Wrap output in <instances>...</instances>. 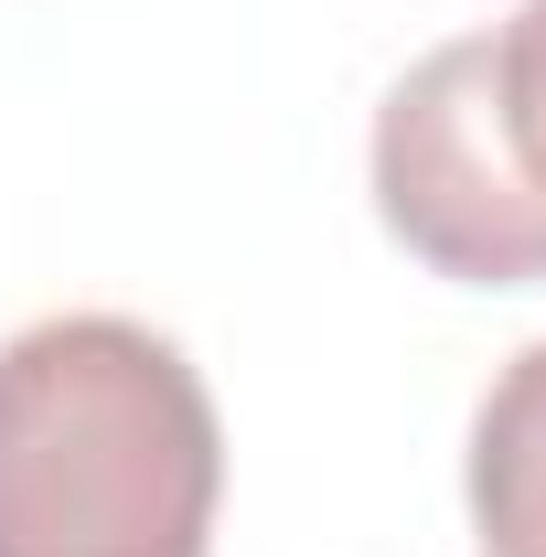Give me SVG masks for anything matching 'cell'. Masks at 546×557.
<instances>
[{"instance_id": "obj_4", "label": "cell", "mask_w": 546, "mask_h": 557, "mask_svg": "<svg viewBox=\"0 0 546 557\" xmlns=\"http://www.w3.org/2000/svg\"><path fill=\"white\" fill-rule=\"evenodd\" d=\"M482 119H493L504 183L546 247V0H525L504 33H482Z\"/></svg>"}, {"instance_id": "obj_1", "label": "cell", "mask_w": 546, "mask_h": 557, "mask_svg": "<svg viewBox=\"0 0 546 557\" xmlns=\"http://www.w3.org/2000/svg\"><path fill=\"white\" fill-rule=\"evenodd\" d=\"M225 429L172 333L54 311L0 344V557H214Z\"/></svg>"}, {"instance_id": "obj_2", "label": "cell", "mask_w": 546, "mask_h": 557, "mask_svg": "<svg viewBox=\"0 0 546 557\" xmlns=\"http://www.w3.org/2000/svg\"><path fill=\"white\" fill-rule=\"evenodd\" d=\"M375 214L418 269L461 278V289L546 278V247L514 205V183H504L493 119H482V33L408 65L397 97L375 108Z\"/></svg>"}, {"instance_id": "obj_3", "label": "cell", "mask_w": 546, "mask_h": 557, "mask_svg": "<svg viewBox=\"0 0 546 557\" xmlns=\"http://www.w3.org/2000/svg\"><path fill=\"white\" fill-rule=\"evenodd\" d=\"M472 536L482 557H546V344H525L472 408Z\"/></svg>"}]
</instances>
